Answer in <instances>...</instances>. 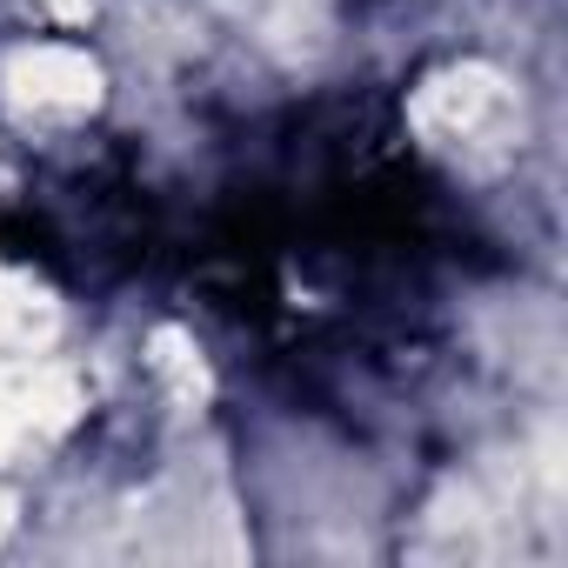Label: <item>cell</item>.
Here are the masks:
<instances>
[{
	"instance_id": "1",
	"label": "cell",
	"mask_w": 568,
	"mask_h": 568,
	"mask_svg": "<svg viewBox=\"0 0 568 568\" xmlns=\"http://www.w3.org/2000/svg\"><path fill=\"white\" fill-rule=\"evenodd\" d=\"M14 81L34 88V108H88V94H94V68L74 48H34Z\"/></svg>"
}]
</instances>
